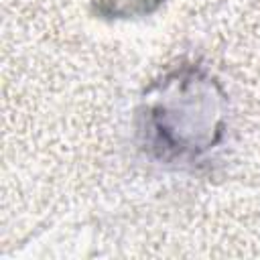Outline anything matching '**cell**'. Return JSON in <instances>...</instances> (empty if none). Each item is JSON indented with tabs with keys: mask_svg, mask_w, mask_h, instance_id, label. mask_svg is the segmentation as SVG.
<instances>
[{
	"mask_svg": "<svg viewBox=\"0 0 260 260\" xmlns=\"http://www.w3.org/2000/svg\"><path fill=\"white\" fill-rule=\"evenodd\" d=\"M110 4V14H120V16H132V14H142L154 10L162 0H102Z\"/></svg>",
	"mask_w": 260,
	"mask_h": 260,
	"instance_id": "cell-1",
	"label": "cell"
}]
</instances>
